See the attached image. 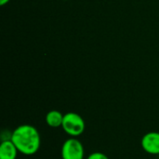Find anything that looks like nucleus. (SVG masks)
I'll return each mask as SVG.
<instances>
[{"instance_id": "obj_1", "label": "nucleus", "mask_w": 159, "mask_h": 159, "mask_svg": "<svg viewBox=\"0 0 159 159\" xmlns=\"http://www.w3.org/2000/svg\"><path fill=\"white\" fill-rule=\"evenodd\" d=\"M10 140L19 150V153L25 156L36 154L41 145V137L37 129L28 124L16 128L10 136Z\"/></svg>"}, {"instance_id": "obj_2", "label": "nucleus", "mask_w": 159, "mask_h": 159, "mask_svg": "<svg viewBox=\"0 0 159 159\" xmlns=\"http://www.w3.org/2000/svg\"><path fill=\"white\" fill-rule=\"evenodd\" d=\"M61 128L67 135L76 138L85 131L86 124L80 115L70 112L64 115Z\"/></svg>"}, {"instance_id": "obj_3", "label": "nucleus", "mask_w": 159, "mask_h": 159, "mask_svg": "<svg viewBox=\"0 0 159 159\" xmlns=\"http://www.w3.org/2000/svg\"><path fill=\"white\" fill-rule=\"evenodd\" d=\"M84 146L76 138L71 137L67 139L61 146L62 159H84Z\"/></svg>"}, {"instance_id": "obj_4", "label": "nucleus", "mask_w": 159, "mask_h": 159, "mask_svg": "<svg viewBox=\"0 0 159 159\" xmlns=\"http://www.w3.org/2000/svg\"><path fill=\"white\" fill-rule=\"evenodd\" d=\"M143 149L150 155H159V132L151 131L142 138Z\"/></svg>"}, {"instance_id": "obj_5", "label": "nucleus", "mask_w": 159, "mask_h": 159, "mask_svg": "<svg viewBox=\"0 0 159 159\" xmlns=\"http://www.w3.org/2000/svg\"><path fill=\"white\" fill-rule=\"evenodd\" d=\"M19 150L11 140L3 141L0 144V159H16Z\"/></svg>"}, {"instance_id": "obj_6", "label": "nucleus", "mask_w": 159, "mask_h": 159, "mask_svg": "<svg viewBox=\"0 0 159 159\" xmlns=\"http://www.w3.org/2000/svg\"><path fill=\"white\" fill-rule=\"evenodd\" d=\"M63 116L64 115H62L60 111L51 110L46 116V123L48 124V126L54 129L61 127L63 122Z\"/></svg>"}, {"instance_id": "obj_7", "label": "nucleus", "mask_w": 159, "mask_h": 159, "mask_svg": "<svg viewBox=\"0 0 159 159\" xmlns=\"http://www.w3.org/2000/svg\"><path fill=\"white\" fill-rule=\"evenodd\" d=\"M87 159H109L106 155L101 152H93L91 153Z\"/></svg>"}, {"instance_id": "obj_8", "label": "nucleus", "mask_w": 159, "mask_h": 159, "mask_svg": "<svg viewBox=\"0 0 159 159\" xmlns=\"http://www.w3.org/2000/svg\"><path fill=\"white\" fill-rule=\"evenodd\" d=\"M9 2V0H0V4L3 6V5H5V4H7V3H8Z\"/></svg>"}]
</instances>
